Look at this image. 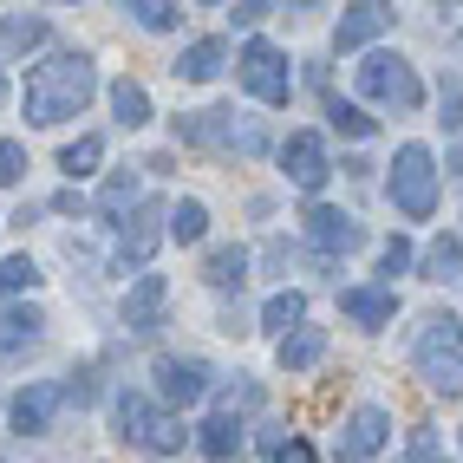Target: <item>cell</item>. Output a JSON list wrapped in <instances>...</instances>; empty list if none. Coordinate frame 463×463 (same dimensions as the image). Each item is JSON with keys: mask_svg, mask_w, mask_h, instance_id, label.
Wrapping results in <instances>:
<instances>
[{"mask_svg": "<svg viewBox=\"0 0 463 463\" xmlns=\"http://www.w3.org/2000/svg\"><path fill=\"white\" fill-rule=\"evenodd\" d=\"M457 59H463V33H457Z\"/></svg>", "mask_w": 463, "mask_h": 463, "instance_id": "60d3db41", "label": "cell"}, {"mask_svg": "<svg viewBox=\"0 0 463 463\" xmlns=\"http://www.w3.org/2000/svg\"><path fill=\"white\" fill-rule=\"evenodd\" d=\"M385 26H392V7H373V0H359V7H346V20L333 26V52H359V46H373Z\"/></svg>", "mask_w": 463, "mask_h": 463, "instance_id": "9a60e30c", "label": "cell"}, {"mask_svg": "<svg viewBox=\"0 0 463 463\" xmlns=\"http://www.w3.org/2000/svg\"><path fill=\"white\" fill-rule=\"evenodd\" d=\"M235 79L255 91L261 105H288L294 99V72H288V52L281 46H268V40H249L235 52Z\"/></svg>", "mask_w": 463, "mask_h": 463, "instance_id": "52a82bcc", "label": "cell"}, {"mask_svg": "<svg viewBox=\"0 0 463 463\" xmlns=\"http://www.w3.org/2000/svg\"><path fill=\"white\" fill-rule=\"evenodd\" d=\"M281 170H288V176L300 183L307 196H314L320 183L333 176V164H326V144H320V131H294V137L281 144Z\"/></svg>", "mask_w": 463, "mask_h": 463, "instance_id": "7c38bea8", "label": "cell"}, {"mask_svg": "<svg viewBox=\"0 0 463 463\" xmlns=\"http://www.w3.org/2000/svg\"><path fill=\"white\" fill-rule=\"evenodd\" d=\"M164 203H137L131 215H125V222H118V268H144L150 255H157V222H164Z\"/></svg>", "mask_w": 463, "mask_h": 463, "instance_id": "30bf717a", "label": "cell"}, {"mask_svg": "<svg viewBox=\"0 0 463 463\" xmlns=\"http://www.w3.org/2000/svg\"><path fill=\"white\" fill-rule=\"evenodd\" d=\"M229 14H235V26H261L274 7H268V0H241V7H229Z\"/></svg>", "mask_w": 463, "mask_h": 463, "instance_id": "e575fe53", "label": "cell"}, {"mask_svg": "<svg viewBox=\"0 0 463 463\" xmlns=\"http://www.w3.org/2000/svg\"><path fill=\"white\" fill-rule=\"evenodd\" d=\"M353 79H359V91L373 105H392V111H418L424 105V85L411 72V59H398V52H365Z\"/></svg>", "mask_w": 463, "mask_h": 463, "instance_id": "5b68a950", "label": "cell"}, {"mask_svg": "<svg viewBox=\"0 0 463 463\" xmlns=\"http://www.w3.org/2000/svg\"><path fill=\"white\" fill-rule=\"evenodd\" d=\"M222 66H229V46H222V40H190V46H183V59H176V79L203 85V79H215Z\"/></svg>", "mask_w": 463, "mask_h": 463, "instance_id": "ffe728a7", "label": "cell"}, {"mask_svg": "<svg viewBox=\"0 0 463 463\" xmlns=\"http://www.w3.org/2000/svg\"><path fill=\"white\" fill-rule=\"evenodd\" d=\"M111 424H118V438H125V444H137L150 457H176L183 444H190V430H183L170 411H157L144 392H118L111 398Z\"/></svg>", "mask_w": 463, "mask_h": 463, "instance_id": "277c9868", "label": "cell"}, {"mask_svg": "<svg viewBox=\"0 0 463 463\" xmlns=\"http://www.w3.org/2000/svg\"><path fill=\"white\" fill-rule=\"evenodd\" d=\"M59 392H66V405H91V392H99V385H91V365H85V373H72Z\"/></svg>", "mask_w": 463, "mask_h": 463, "instance_id": "836d02e7", "label": "cell"}, {"mask_svg": "<svg viewBox=\"0 0 463 463\" xmlns=\"http://www.w3.org/2000/svg\"><path fill=\"white\" fill-rule=\"evenodd\" d=\"M125 14H137V26H144V33H170V26L183 20V7H176V0H137V7H125Z\"/></svg>", "mask_w": 463, "mask_h": 463, "instance_id": "f1b7e54d", "label": "cell"}, {"mask_svg": "<svg viewBox=\"0 0 463 463\" xmlns=\"http://www.w3.org/2000/svg\"><path fill=\"white\" fill-rule=\"evenodd\" d=\"M40 339H46V314H40V307H7V314H0V359L33 353Z\"/></svg>", "mask_w": 463, "mask_h": 463, "instance_id": "e0dca14e", "label": "cell"}, {"mask_svg": "<svg viewBox=\"0 0 463 463\" xmlns=\"http://www.w3.org/2000/svg\"><path fill=\"white\" fill-rule=\"evenodd\" d=\"M405 463H450V457H438V444H430V430H418V444H411V457Z\"/></svg>", "mask_w": 463, "mask_h": 463, "instance_id": "d590c367", "label": "cell"}, {"mask_svg": "<svg viewBox=\"0 0 463 463\" xmlns=\"http://www.w3.org/2000/svg\"><path fill=\"white\" fill-rule=\"evenodd\" d=\"M392 203L411 215V222H424L430 209H438V164H430L424 144H405L392 157Z\"/></svg>", "mask_w": 463, "mask_h": 463, "instance_id": "8992f818", "label": "cell"}, {"mask_svg": "<svg viewBox=\"0 0 463 463\" xmlns=\"http://www.w3.org/2000/svg\"><path fill=\"white\" fill-rule=\"evenodd\" d=\"M20 176H26V144L0 137V183H20Z\"/></svg>", "mask_w": 463, "mask_h": 463, "instance_id": "d6a6232c", "label": "cell"}, {"mask_svg": "<svg viewBox=\"0 0 463 463\" xmlns=\"http://www.w3.org/2000/svg\"><path fill=\"white\" fill-rule=\"evenodd\" d=\"M203 281L215 288V294H241V281H249V249H241V241H222V249H209L203 255Z\"/></svg>", "mask_w": 463, "mask_h": 463, "instance_id": "d6986e66", "label": "cell"}, {"mask_svg": "<svg viewBox=\"0 0 463 463\" xmlns=\"http://www.w3.org/2000/svg\"><path fill=\"white\" fill-rule=\"evenodd\" d=\"M326 118H333V131H346V137H373V118H365L359 105H326Z\"/></svg>", "mask_w": 463, "mask_h": 463, "instance_id": "4dcf8cb0", "label": "cell"}, {"mask_svg": "<svg viewBox=\"0 0 463 463\" xmlns=\"http://www.w3.org/2000/svg\"><path fill=\"white\" fill-rule=\"evenodd\" d=\"M26 288H40L33 255H7V261H0V300H7V294H26Z\"/></svg>", "mask_w": 463, "mask_h": 463, "instance_id": "83f0119b", "label": "cell"}, {"mask_svg": "<svg viewBox=\"0 0 463 463\" xmlns=\"http://www.w3.org/2000/svg\"><path fill=\"white\" fill-rule=\"evenodd\" d=\"M59 405H66V392H59L52 379H40V385H26V392L14 398V430H20V438H40V430H52Z\"/></svg>", "mask_w": 463, "mask_h": 463, "instance_id": "4fadbf2b", "label": "cell"}, {"mask_svg": "<svg viewBox=\"0 0 463 463\" xmlns=\"http://www.w3.org/2000/svg\"><path fill=\"white\" fill-rule=\"evenodd\" d=\"M385 438H392V418L379 405H359L346 418V430H339V463H373L385 450Z\"/></svg>", "mask_w": 463, "mask_h": 463, "instance_id": "8fae6325", "label": "cell"}, {"mask_svg": "<svg viewBox=\"0 0 463 463\" xmlns=\"http://www.w3.org/2000/svg\"><path fill=\"white\" fill-rule=\"evenodd\" d=\"M176 137H183V144H203V150H222V157H261V150L274 144L261 118H249V111H229V105L183 111V118H176Z\"/></svg>", "mask_w": 463, "mask_h": 463, "instance_id": "7a4b0ae2", "label": "cell"}, {"mask_svg": "<svg viewBox=\"0 0 463 463\" xmlns=\"http://www.w3.org/2000/svg\"><path fill=\"white\" fill-rule=\"evenodd\" d=\"M164 307H170V281L164 274H144L125 294V307H118V320H125L131 339H150V333H164Z\"/></svg>", "mask_w": 463, "mask_h": 463, "instance_id": "9c48e42d", "label": "cell"}, {"mask_svg": "<svg viewBox=\"0 0 463 463\" xmlns=\"http://www.w3.org/2000/svg\"><path fill=\"white\" fill-rule=\"evenodd\" d=\"M405 268H411V241H405V235H392L385 249H379V274H385L379 288H392V274H405Z\"/></svg>", "mask_w": 463, "mask_h": 463, "instance_id": "1f68e13d", "label": "cell"}, {"mask_svg": "<svg viewBox=\"0 0 463 463\" xmlns=\"http://www.w3.org/2000/svg\"><path fill=\"white\" fill-rule=\"evenodd\" d=\"M444 125H450V131L463 125V91H444Z\"/></svg>", "mask_w": 463, "mask_h": 463, "instance_id": "74e56055", "label": "cell"}, {"mask_svg": "<svg viewBox=\"0 0 463 463\" xmlns=\"http://www.w3.org/2000/svg\"><path fill=\"white\" fill-rule=\"evenodd\" d=\"M450 176H463V150H457V157H450Z\"/></svg>", "mask_w": 463, "mask_h": 463, "instance_id": "f35d334b", "label": "cell"}, {"mask_svg": "<svg viewBox=\"0 0 463 463\" xmlns=\"http://www.w3.org/2000/svg\"><path fill=\"white\" fill-rule=\"evenodd\" d=\"M326 359V333L320 326H294L281 339V373H307V365H320Z\"/></svg>", "mask_w": 463, "mask_h": 463, "instance_id": "44dd1931", "label": "cell"}, {"mask_svg": "<svg viewBox=\"0 0 463 463\" xmlns=\"http://www.w3.org/2000/svg\"><path fill=\"white\" fill-rule=\"evenodd\" d=\"M99 164H105V144H99V137H72L66 150H59V170H66L72 183H79V176H91Z\"/></svg>", "mask_w": 463, "mask_h": 463, "instance_id": "4316f807", "label": "cell"}, {"mask_svg": "<svg viewBox=\"0 0 463 463\" xmlns=\"http://www.w3.org/2000/svg\"><path fill=\"white\" fill-rule=\"evenodd\" d=\"M300 320H307V294H294V288L268 294V307H261V326H268L274 339H288V333H294Z\"/></svg>", "mask_w": 463, "mask_h": 463, "instance_id": "7402d4cb", "label": "cell"}, {"mask_svg": "<svg viewBox=\"0 0 463 463\" xmlns=\"http://www.w3.org/2000/svg\"><path fill=\"white\" fill-rule=\"evenodd\" d=\"M411 365L438 398H463V320L457 314H430L411 339Z\"/></svg>", "mask_w": 463, "mask_h": 463, "instance_id": "3957f363", "label": "cell"}, {"mask_svg": "<svg viewBox=\"0 0 463 463\" xmlns=\"http://www.w3.org/2000/svg\"><path fill=\"white\" fill-rule=\"evenodd\" d=\"M339 314H346L353 326H365V333H379L398 314V294L392 288H346V294H339Z\"/></svg>", "mask_w": 463, "mask_h": 463, "instance_id": "2e32d148", "label": "cell"}, {"mask_svg": "<svg viewBox=\"0 0 463 463\" xmlns=\"http://www.w3.org/2000/svg\"><path fill=\"white\" fill-rule=\"evenodd\" d=\"M241 438H249V430H241L235 411H209V418L196 424V450H203L209 463H229V457L241 450Z\"/></svg>", "mask_w": 463, "mask_h": 463, "instance_id": "ac0fdd59", "label": "cell"}, {"mask_svg": "<svg viewBox=\"0 0 463 463\" xmlns=\"http://www.w3.org/2000/svg\"><path fill=\"white\" fill-rule=\"evenodd\" d=\"M274 463H314V450H307L300 438H288V444H281V457H274Z\"/></svg>", "mask_w": 463, "mask_h": 463, "instance_id": "8d00e7d4", "label": "cell"}, {"mask_svg": "<svg viewBox=\"0 0 463 463\" xmlns=\"http://www.w3.org/2000/svg\"><path fill=\"white\" fill-rule=\"evenodd\" d=\"M457 274H463V241L457 235H438L424 249V281H457Z\"/></svg>", "mask_w": 463, "mask_h": 463, "instance_id": "484cf974", "label": "cell"}, {"mask_svg": "<svg viewBox=\"0 0 463 463\" xmlns=\"http://www.w3.org/2000/svg\"><path fill=\"white\" fill-rule=\"evenodd\" d=\"M209 379H215V373H209L203 359H176V353L157 359V392L170 398V405H196V398L209 392Z\"/></svg>", "mask_w": 463, "mask_h": 463, "instance_id": "5bb4252c", "label": "cell"}, {"mask_svg": "<svg viewBox=\"0 0 463 463\" xmlns=\"http://www.w3.org/2000/svg\"><path fill=\"white\" fill-rule=\"evenodd\" d=\"M300 222H307V235H314V249H326V255L365 249V222H359V215H346V209H333V203H314Z\"/></svg>", "mask_w": 463, "mask_h": 463, "instance_id": "ba28073f", "label": "cell"}, {"mask_svg": "<svg viewBox=\"0 0 463 463\" xmlns=\"http://www.w3.org/2000/svg\"><path fill=\"white\" fill-rule=\"evenodd\" d=\"M111 111H118V125H125V131H144L150 125V91L137 79H118L111 85Z\"/></svg>", "mask_w": 463, "mask_h": 463, "instance_id": "603a6c76", "label": "cell"}, {"mask_svg": "<svg viewBox=\"0 0 463 463\" xmlns=\"http://www.w3.org/2000/svg\"><path fill=\"white\" fill-rule=\"evenodd\" d=\"M125 203L137 209V176H131V170H118V176L105 183V196H99V209L111 215V222H125Z\"/></svg>", "mask_w": 463, "mask_h": 463, "instance_id": "f546056e", "label": "cell"}, {"mask_svg": "<svg viewBox=\"0 0 463 463\" xmlns=\"http://www.w3.org/2000/svg\"><path fill=\"white\" fill-rule=\"evenodd\" d=\"M46 33H52L46 14H7L0 20V46L7 52H33V46H46Z\"/></svg>", "mask_w": 463, "mask_h": 463, "instance_id": "cb8c5ba5", "label": "cell"}, {"mask_svg": "<svg viewBox=\"0 0 463 463\" xmlns=\"http://www.w3.org/2000/svg\"><path fill=\"white\" fill-rule=\"evenodd\" d=\"M0 99H7V72H0Z\"/></svg>", "mask_w": 463, "mask_h": 463, "instance_id": "ab89813d", "label": "cell"}, {"mask_svg": "<svg viewBox=\"0 0 463 463\" xmlns=\"http://www.w3.org/2000/svg\"><path fill=\"white\" fill-rule=\"evenodd\" d=\"M99 91V72H91L85 52H52L26 72V125H66L91 105Z\"/></svg>", "mask_w": 463, "mask_h": 463, "instance_id": "6da1fadb", "label": "cell"}, {"mask_svg": "<svg viewBox=\"0 0 463 463\" xmlns=\"http://www.w3.org/2000/svg\"><path fill=\"white\" fill-rule=\"evenodd\" d=\"M164 235H170V241H203V235H209V209H203L196 196L170 203V215H164Z\"/></svg>", "mask_w": 463, "mask_h": 463, "instance_id": "d4e9b609", "label": "cell"}]
</instances>
